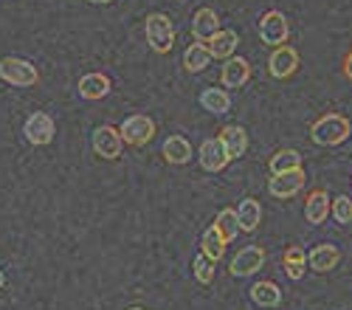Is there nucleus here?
<instances>
[{
	"instance_id": "obj_1",
	"label": "nucleus",
	"mask_w": 352,
	"mask_h": 310,
	"mask_svg": "<svg viewBox=\"0 0 352 310\" xmlns=\"http://www.w3.org/2000/svg\"><path fill=\"white\" fill-rule=\"evenodd\" d=\"M349 133H352V124L346 116H341V113H327V116H321L313 124L310 138L321 147H338L349 138Z\"/></svg>"
},
{
	"instance_id": "obj_2",
	"label": "nucleus",
	"mask_w": 352,
	"mask_h": 310,
	"mask_svg": "<svg viewBox=\"0 0 352 310\" xmlns=\"http://www.w3.org/2000/svg\"><path fill=\"white\" fill-rule=\"evenodd\" d=\"M0 79L9 82L12 88H34V85L40 82V74L28 60H20V56H3V60H0Z\"/></svg>"
},
{
	"instance_id": "obj_3",
	"label": "nucleus",
	"mask_w": 352,
	"mask_h": 310,
	"mask_svg": "<svg viewBox=\"0 0 352 310\" xmlns=\"http://www.w3.org/2000/svg\"><path fill=\"white\" fill-rule=\"evenodd\" d=\"M144 34H146V43H150V48L158 51V54H169L172 45H175V25H172V20H169L166 14H161V12H155V14L146 17Z\"/></svg>"
},
{
	"instance_id": "obj_4",
	"label": "nucleus",
	"mask_w": 352,
	"mask_h": 310,
	"mask_svg": "<svg viewBox=\"0 0 352 310\" xmlns=\"http://www.w3.org/2000/svg\"><path fill=\"white\" fill-rule=\"evenodd\" d=\"M119 135H122L124 144H130V147H144V144H150L153 135H155V122L150 116H141V113H135V116L122 122Z\"/></svg>"
},
{
	"instance_id": "obj_5",
	"label": "nucleus",
	"mask_w": 352,
	"mask_h": 310,
	"mask_svg": "<svg viewBox=\"0 0 352 310\" xmlns=\"http://www.w3.org/2000/svg\"><path fill=\"white\" fill-rule=\"evenodd\" d=\"M287 34H290V28H287V20H285L282 12L274 9V12L262 14V20H259V40L265 45L279 48V45L287 43Z\"/></svg>"
},
{
	"instance_id": "obj_6",
	"label": "nucleus",
	"mask_w": 352,
	"mask_h": 310,
	"mask_svg": "<svg viewBox=\"0 0 352 310\" xmlns=\"http://www.w3.org/2000/svg\"><path fill=\"white\" fill-rule=\"evenodd\" d=\"M122 147H124V141L119 135V127H113V124H102L94 130V153L104 161H116L122 155Z\"/></svg>"
},
{
	"instance_id": "obj_7",
	"label": "nucleus",
	"mask_w": 352,
	"mask_h": 310,
	"mask_svg": "<svg viewBox=\"0 0 352 310\" xmlns=\"http://www.w3.org/2000/svg\"><path fill=\"white\" fill-rule=\"evenodd\" d=\"M23 133H25V138L32 141L34 147H45V144H51V141H54L56 127H54V119L48 116V113L37 110V113H32V116L25 119Z\"/></svg>"
},
{
	"instance_id": "obj_8",
	"label": "nucleus",
	"mask_w": 352,
	"mask_h": 310,
	"mask_svg": "<svg viewBox=\"0 0 352 310\" xmlns=\"http://www.w3.org/2000/svg\"><path fill=\"white\" fill-rule=\"evenodd\" d=\"M262 265H265V251H262L259 245H245L243 251L234 254L228 271H231V276H251Z\"/></svg>"
},
{
	"instance_id": "obj_9",
	"label": "nucleus",
	"mask_w": 352,
	"mask_h": 310,
	"mask_svg": "<svg viewBox=\"0 0 352 310\" xmlns=\"http://www.w3.org/2000/svg\"><path fill=\"white\" fill-rule=\"evenodd\" d=\"M305 181H307V178H305V169H290V173H279V175L271 178L268 192H271L274 197H279V201H287V197H293V195L302 192Z\"/></svg>"
},
{
	"instance_id": "obj_10",
	"label": "nucleus",
	"mask_w": 352,
	"mask_h": 310,
	"mask_svg": "<svg viewBox=\"0 0 352 310\" xmlns=\"http://www.w3.org/2000/svg\"><path fill=\"white\" fill-rule=\"evenodd\" d=\"M296 65H299V54H296V48L279 45V48H274L271 60H268V74H271L274 79H287L293 71H296Z\"/></svg>"
},
{
	"instance_id": "obj_11",
	"label": "nucleus",
	"mask_w": 352,
	"mask_h": 310,
	"mask_svg": "<svg viewBox=\"0 0 352 310\" xmlns=\"http://www.w3.org/2000/svg\"><path fill=\"white\" fill-rule=\"evenodd\" d=\"M248 79H251V63L245 56H228L223 65V74H220V82L226 88H243Z\"/></svg>"
},
{
	"instance_id": "obj_12",
	"label": "nucleus",
	"mask_w": 352,
	"mask_h": 310,
	"mask_svg": "<svg viewBox=\"0 0 352 310\" xmlns=\"http://www.w3.org/2000/svg\"><path fill=\"white\" fill-rule=\"evenodd\" d=\"M228 164V155H226V147L220 138H206L200 144V166L206 173H220V169Z\"/></svg>"
},
{
	"instance_id": "obj_13",
	"label": "nucleus",
	"mask_w": 352,
	"mask_h": 310,
	"mask_svg": "<svg viewBox=\"0 0 352 310\" xmlns=\"http://www.w3.org/2000/svg\"><path fill=\"white\" fill-rule=\"evenodd\" d=\"M217 32H220V20H217V14H214L212 9H200V12H195V20H192V34H195V40H197V43L206 45Z\"/></svg>"
},
{
	"instance_id": "obj_14",
	"label": "nucleus",
	"mask_w": 352,
	"mask_h": 310,
	"mask_svg": "<svg viewBox=\"0 0 352 310\" xmlns=\"http://www.w3.org/2000/svg\"><path fill=\"white\" fill-rule=\"evenodd\" d=\"M217 138L223 141L228 161H231V158H240V155L248 150V135H245V130H243L240 124H228V127H223V133H220Z\"/></svg>"
},
{
	"instance_id": "obj_15",
	"label": "nucleus",
	"mask_w": 352,
	"mask_h": 310,
	"mask_svg": "<svg viewBox=\"0 0 352 310\" xmlns=\"http://www.w3.org/2000/svg\"><path fill=\"white\" fill-rule=\"evenodd\" d=\"M305 217L307 223L318 225V223H324L330 217V195L324 189H316L307 195V203H305Z\"/></svg>"
},
{
	"instance_id": "obj_16",
	"label": "nucleus",
	"mask_w": 352,
	"mask_h": 310,
	"mask_svg": "<svg viewBox=\"0 0 352 310\" xmlns=\"http://www.w3.org/2000/svg\"><path fill=\"white\" fill-rule=\"evenodd\" d=\"M237 45H240V37H237V32H231V28H220V32L206 43L209 54L217 56V60H228V56H234Z\"/></svg>"
},
{
	"instance_id": "obj_17",
	"label": "nucleus",
	"mask_w": 352,
	"mask_h": 310,
	"mask_svg": "<svg viewBox=\"0 0 352 310\" xmlns=\"http://www.w3.org/2000/svg\"><path fill=\"white\" fill-rule=\"evenodd\" d=\"M338 260H341V251H338L336 245H330V243H324V245H316V248L307 254V263H310V268H313V271H318V274L333 271V268L338 265Z\"/></svg>"
},
{
	"instance_id": "obj_18",
	"label": "nucleus",
	"mask_w": 352,
	"mask_h": 310,
	"mask_svg": "<svg viewBox=\"0 0 352 310\" xmlns=\"http://www.w3.org/2000/svg\"><path fill=\"white\" fill-rule=\"evenodd\" d=\"M110 88H113V85H110V79L104 74H85L79 79V96L82 99H91V102L104 99L110 93Z\"/></svg>"
},
{
	"instance_id": "obj_19",
	"label": "nucleus",
	"mask_w": 352,
	"mask_h": 310,
	"mask_svg": "<svg viewBox=\"0 0 352 310\" xmlns=\"http://www.w3.org/2000/svg\"><path fill=\"white\" fill-rule=\"evenodd\" d=\"M259 220H262V206H259V201H254V197H243L240 206H237V225H240V232L254 234L256 225H259Z\"/></svg>"
},
{
	"instance_id": "obj_20",
	"label": "nucleus",
	"mask_w": 352,
	"mask_h": 310,
	"mask_svg": "<svg viewBox=\"0 0 352 310\" xmlns=\"http://www.w3.org/2000/svg\"><path fill=\"white\" fill-rule=\"evenodd\" d=\"M164 158H166V164H175V166H184V164H189V158H192V144L184 138V135H169L166 141H164Z\"/></svg>"
},
{
	"instance_id": "obj_21",
	"label": "nucleus",
	"mask_w": 352,
	"mask_h": 310,
	"mask_svg": "<svg viewBox=\"0 0 352 310\" xmlns=\"http://www.w3.org/2000/svg\"><path fill=\"white\" fill-rule=\"evenodd\" d=\"M251 302L259 305V307H279L282 302V291L279 285H274V282H256V285L251 288Z\"/></svg>"
},
{
	"instance_id": "obj_22",
	"label": "nucleus",
	"mask_w": 352,
	"mask_h": 310,
	"mask_svg": "<svg viewBox=\"0 0 352 310\" xmlns=\"http://www.w3.org/2000/svg\"><path fill=\"white\" fill-rule=\"evenodd\" d=\"M282 265H285V274H287L290 279H302L305 265H307V254H305V248H302V245H290V248H285V254H282Z\"/></svg>"
},
{
	"instance_id": "obj_23",
	"label": "nucleus",
	"mask_w": 352,
	"mask_h": 310,
	"mask_svg": "<svg viewBox=\"0 0 352 310\" xmlns=\"http://www.w3.org/2000/svg\"><path fill=\"white\" fill-rule=\"evenodd\" d=\"M209 63H212V54H209V48L203 45V43L189 45V48H186V54H184V68H186L189 74H200V71H206V68H209Z\"/></svg>"
},
{
	"instance_id": "obj_24",
	"label": "nucleus",
	"mask_w": 352,
	"mask_h": 310,
	"mask_svg": "<svg viewBox=\"0 0 352 310\" xmlns=\"http://www.w3.org/2000/svg\"><path fill=\"white\" fill-rule=\"evenodd\" d=\"M200 254H203V257H209L212 263H217L220 257H223V254H226V240L220 237V232L214 229V225H209V229L206 232H203V240H200Z\"/></svg>"
},
{
	"instance_id": "obj_25",
	"label": "nucleus",
	"mask_w": 352,
	"mask_h": 310,
	"mask_svg": "<svg viewBox=\"0 0 352 310\" xmlns=\"http://www.w3.org/2000/svg\"><path fill=\"white\" fill-rule=\"evenodd\" d=\"M200 104H203V110H209V113H228L231 96L223 88H206L200 93Z\"/></svg>"
},
{
	"instance_id": "obj_26",
	"label": "nucleus",
	"mask_w": 352,
	"mask_h": 310,
	"mask_svg": "<svg viewBox=\"0 0 352 310\" xmlns=\"http://www.w3.org/2000/svg\"><path fill=\"white\" fill-rule=\"evenodd\" d=\"M290 169H302V153L296 150H279L271 155V173H290Z\"/></svg>"
},
{
	"instance_id": "obj_27",
	"label": "nucleus",
	"mask_w": 352,
	"mask_h": 310,
	"mask_svg": "<svg viewBox=\"0 0 352 310\" xmlns=\"http://www.w3.org/2000/svg\"><path fill=\"white\" fill-rule=\"evenodd\" d=\"M212 225H214V229L220 232V237H223L226 243H231L234 237L240 234V225H237V212H234V209H223Z\"/></svg>"
},
{
	"instance_id": "obj_28",
	"label": "nucleus",
	"mask_w": 352,
	"mask_h": 310,
	"mask_svg": "<svg viewBox=\"0 0 352 310\" xmlns=\"http://www.w3.org/2000/svg\"><path fill=\"white\" fill-rule=\"evenodd\" d=\"M330 214L338 220V223H352V197H346V195H338V197H333L330 201Z\"/></svg>"
},
{
	"instance_id": "obj_29",
	"label": "nucleus",
	"mask_w": 352,
	"mask_h": 310,
	"mask_svg": "<svg viewBox=\"0 0 352 310\" xmlns=\"http://www.w3.org/2000/svg\"><path fill=\"white\" fill-rule=\"evenodd\" d=\"M195 279L200 285H212V279H214V263L209 257H203V254L195 257Z\"/></svg>"
},
{
	"instance_id": "obj_30",
	"label": "nucleus",
	"mask_w": 352,
	"mask_h": 310,
	"mask_svg": "<svg viewBox=\"0 0 352 310\" xmlns=\"http://www.w3.org/2000/svg\"><path fill=\"white\" fill-rule=\"evenodd\" d=\"M344 76L352 79V51L346 54V60H344Z\"/></svg>"
},
{
	"instance_id": "obj_31",
	"label": "nucleus",
	"mask_w": 352,
	"mask_h": 310,
	"mask_svg": "<svg viewBox=\"0 0 352 310\" xmlns=\"http://www.w3.org/2000/svg\"><path fill=\"white\" fill-rule=\"evenodd\" d=\"M91 3H99V6H104V3H113V0H91Z\"/></svg>"
},
{
	"instance_id": "obj_32",
	"label": "nucleus",
	"mask_w": 352,
	"mask_h": 310,
	"mask_svg": "<svg viewBox=\"0 0 352 310\" xmlns=\"http://www.w3.org/2000/svg\"><path fill=\"white\" fill-rule=\"evenodd\" d=\"M6 285V276H3V271H0V288H3Z\"/></svg>"
},
{
	"instance_id": "obj_33",
	"label": "nucleus",
	"mask_w": 352,
	"mask_h": 310,
	"mask_svg": "<svg viewBox=\"0 0 352 310\" xmlns=\"http://www.w3.org/2000/svg\"><path fill=\"white\" fill-rule=\"evenodd\" d=\"M130 310H144V307H130Z\"/></svg>"
}]
</instances>
